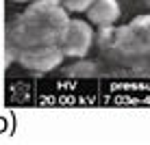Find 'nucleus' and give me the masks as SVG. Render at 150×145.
Instances as JSON below:
<instances>
[{"mask_svg":"<svg viewBox=\"0 0 150 145\" xmlns=\"http://www.w3.org/2000/svg\"><path fill=\"white\" fill-rule=\"evenodd\" d=\"M61 4L65 7V11H72V13H81V11H87L91 7L94 0H59Z\"/></svg>","mask_w":150,"mask_h":145,"instance_id":"423d86ee","label":"nucleus"},{"mask_svg":"<svg viewBox=\"0 0 150 145\" xmlns=\"http://www.w3.org/2000/svg\"><path fill=\"white\" fill-rule=\"evenodd\" d=\"M70 18L59 0H37L22 15L7 24V61L20 50L37 46H59Z\"/></svg>","mask_w":150,"mask_h":145,"instance_id":"f257e3e1","label":"nucleus"},{"mask_svg":"<svg viewBox=\"0 0 150 145\" xmlns=\"http://www.w3.org/2000/svg\"><path fill=\"white\" fill-rule=\"evenodd\" d=\"M18 63L30 71H52L63 63L65 54L61 46H37V48H24L18 52Z\"/></svg>","mask_w":150,"mask_h":145,"instance_id":"7ed1b4c3","label":"nucleus"},{"mask_svg":"<svg viewBox=\"0 0 150 145\" xmlns=\"http://www.w3.org/2000/svg\"><path fill=\"white\" fill-rule=\"evenodd\" d=\"M120 18V4L117 0H94L91 7L87 9V20L96 26H111Z\"/></svg>","mask_w":150,"mask_h":145,"instance_id":"39448f33","label":"nucleus"},{"mask_svg":"<svg viewBox=\"0 0 150 145\" xmlns=\"http://www.w3.org/2000/svg\"><path fill=\"white\" fill-rule=\"evenodd\" d=\"M94 41V30L85 20H70L59 46L65 56H85Z\"/></svg>","mask_w":150,"mask_h":145,"instance_id":"20e7f679","label":"nucleus"},{"mask_svg":"<svg viewBox=\"0 0 150 145\" xmlns=\"http://www.w3.org/2000/svg\"><path fill=\"white\" fill-rule=\"evenodd\" d=\"M13 2H28V0H13Z\"/></svg>","mask_w":150,"mask_h":145,"instance_id":"6e6552de","label":"nucleus"},{"mask_svg":"<svg viewBox=\"0 0 150 145\" xmlns=\"http://www.w3.org/2000/svg\"><path fill=\"white\" fill-rule=\"evenodd\" d=\"M115 48L126 56H144L150 52V15H137L126 26L117 28Z\"/></svg>","mask_w":150,"mask_h":145,"instance_id":"f03ea898","label":"nucleus"},{"mask_svg":"<svg viewBox=\"0 0 150 145\" xmlns=\"http://www.w3.org/2000/svg\"><path fill=\"white\" fill-rule=\"evenodd\" d=\"M135 69L142 71V74H146V76H150V52L144 54V56H139V63L135 65Z\"/></svg>","mask_w":150,"mask_h":145,"instance_id":"0eeeda50","label":"nucleus"}]
</instances>
